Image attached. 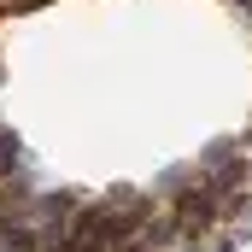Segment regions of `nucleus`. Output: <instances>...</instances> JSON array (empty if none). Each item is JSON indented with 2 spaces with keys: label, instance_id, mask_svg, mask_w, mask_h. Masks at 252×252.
<instances>
[{
  "label": "nucleus",
  "instance_id": "obj_1",
  "mask_svg": "<svg viewBox=\"0 0 252 252\" xmlns=\"http://www.w3.org/2000/svg\"><path fill=\"white\" fill-rule=\"evenodd\" d=\"M18 6H41V0H18Z\"/></svg>",
  "mask_w": 252,
  "mask_h": 252
}]
</instances>
